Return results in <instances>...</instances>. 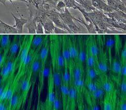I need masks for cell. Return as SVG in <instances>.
I'll return each instance as SVG.
<instances>
[{
	"mask_svg": "<svg viewBox=\"0 0 126 110\" xmlns=\"http://www.w3.org/2000/svg\"><path fill=\"white\" fill-rule=\"evenodd\" d=\"M96 38L98 48L97 69L99 75L102 73H107L110 69V64L108 56L104 49L103 38L100 36H98V37Z\"/></svg>",
	"mask_w": 126,
	"mask_h": 110,
	"instance_id": "obj_1",
	"label": "cell"
},
{
	"mask_svg": "<svg viewBox=\"0 0 126 110\" xmlns=\"http://www.w3.org/2000/svg\"><path fill=\"white\" fill-rule=\"evenodd\" d=\"M33 36V35H27L24 36L19 51L16 58V72L22 67L26 58H27V56L30 49L31 42Z\"/></svg>",
	"mask_w": 126,
	"mask_h": 110,
	"instance_id": "obj_2",
	"label": "cell"
},
{
	"mask_svg": "<svg viewBox=\"0 0 126 110\" xmlns=\"http://www.w3.org/2000/svg\"><path fill=\"white\" fill-rule=\"evenodd\" d=\"M32 85L30 71H28L21 78L19 82L18 87L21 97L23 106H24L29 91Z\"/></svg>",
	"mask_w": 126,
	"mask_h": 110,
	"instance_id": "obj_3",
	"label": "cell"
},
{
	"mask_svg": "<svg viewBox=\"0 0 126 110\" xmlns=\"http://www.w3.org/2000/svg\"><path fill=\"white\" fill-rule=\"evenodd\" d=\"M94 82L98 87L102 89L106 93L112 92L116 90L114 81L111 77L108 76L107 73L100 74Z\"/></svg>",
	"mask_w": 126,
	"mask_h": 110,
	"instance_id": "obj_4",
	"label": "cell"
},
{
	"mask_svg": "<svg viewBox=\"0 0 126 110\" xmlns=\"http://www.w3.org/2000/svg\"><path fill=\"white\" fill-rule=\"evenodd\" d=\"M55 97V86L53 77V73L51 66L48 75V91L46 101L44 102L45 106L50 110H52V107Z\"/></svg>",
	"mask_w": 126,
	"mask_h": 110,
	"instance_id": "obj_5",
	"label": "cell"
},
{
	"mask_svg": "<svg viewBox=\"0 0 126 110\" xmlns=\"http://www.w3.org/2000/svg\"><path fill=\"white\" fill-rule=\"evenodd\" d=\"M117 94L116 90L107 93L105 95L102 106V110H116L117 101Z\"/></svg>",
	"mask_w": 126,
	"mask_h": 110,
	"instance_id": "obj_6",
	"label": "cell"
},
{
	"mask_svg": "<svg viewBox=\"0 0 126 110\" xmlns=\"http://www.w3.org/2000/svg\"><path fill=\"white\" fill-rule=\"evenodd\" d=\"M86 37L83 36L77 37V49H78V59L77 62L84 67L86 57ZM77 63V62H76Z\"/></svg>",
	"mask_w": 126,
	"mask_h": 110,
	"instance_id": "obj_7",
	"label": "cell"
},
{
	"mask_svg": "<svg viewBox=\"0 0 126 110\" xmlns=\"http://www.w3.org/2000/svg\"><path fill=\"white\" fill-rule=\"evenodd\" d=\"M23 37L22 38V36L21 35L15 36L13 41H11V43H10L8 48L7 57L13 59L16 58L21 45Z\"/></svg>",
	"mask_w": 126,
	"mask_h": 110,
	"instance_id": "obj_8",
	"label": "cell"
},
{
	"mask_svg": "<svg viewBox=\"0 0 126 110\" xmlns=\"http://www.w3.org/2000/svg\"><path fill=\"white\" fill-rule=\"evenodd\" d=\"M62 54L64 61V66L70 67L71 60L69 46V35H64L62 36Z\"/></svg>",
	"mask_w": 126,
	"mask_h": 110,
	"instance_id": "obj_9",
	"label": "cell"
},
{
	"mask_svg": "<svg viewBox=\"0 0 126 110\" xmlns=\"http://www.w3.org/2000/svg\"><path fill=\"white\" fill-rule=\"evenodd\" d=\"M38 52L36 54L30 70L31 75L32 83L33 85H35L36 80L37 78H38L41 69V62L39 57Z\"/></svg>",
	"mask_w": 126,
	"mask_h": 110,
	"instance_id": "obj_10",
	"label": "cell"
},
{
	"mask_svg": "<svg viewBox=\"0 0 126 110\" xmlns=\"http://www.w3.org/2000/svg\"><path fill=\"white\" fill-rule=\"evenodd\" d=\"M86 53L90 54L97 59L98 48L96 38L94 35H90L86 40Z\"/></svg>",
	"mask_w": 126,
	"mask_h": 110,
	"instance_id": "obj_11",
	"label": "cell"
},
{
	"mask_svg": "<svg viewBox=\"0 0 126 110\" xmlns=\"http://www.w3.org/2000/svg\"><path fill=\"white\" fill-rule=\"evenodd\" d=\"M115 43V36L108 35V36H106V37H103V38L104 49L108 56V58L109 59V64H110V62H111L112 58V50L114 47Z\"/></svg>",
	"mask_w": 126,
	"mask_h": 110,
	"instance_id": "obj_12",
	"label": "cell"
},
{
	"mask_svg": "<svg viewBox=\"0 0 126 110\" xmlns=\"http://www.w3.org/2000/svg\"><path fill=\"white\" fill-rule=\"evenodd\" d=\"M48 35L43 34L33 35L31 40L30 49L35 52H38Z\"/></svg>",
	"mask_w": 126,
	"mask_h": 110,
	"instance_id": "obj_13",
	"label": "cell"
},
{
	"mask_svg": "<svg viewBox=\"0 0 126 110\" xmlns=\"http://www.w3.org/2000/svg\"><path fill=\"white\" fill-rule=\"evenodd\" d=\"M69 46L71 63L77 62L78 49L77 37L74 35H69Z\"/></svg>",
	"mask_w": 126,
	"mask_h": 110,
	"instance_id": "obj_14",
	"label": "cell"
},
{
	"mask_svg": "<svg viewBox=\"0 0 126 110\" xmlns=\"http://www.w3.org/2000/svg\"><path fill=\"white\" fill-rule=\"evenodd\" d=\"M83 95L89 110H99L98 104L91 96L90 93L84 87L83 88Z\"/></svg>",
	"mask_w": 126,
	"mask_h": 110,
	"instance_id": "obj_15",
	"label": "cell"
},
{
	"mask_svg": "<svg viewBox=\"0 0 126 110\" xmlns=\"http://www.w3.org/2000/svg\"><path fill=\"white\" fill-rule=\"evenodd\" d=\"M91 96L94 99L98 105L99 106H101L102 104L103 103L105 95H106V93L102 90V89L98 87L97 90L94 91V93L91 94Z\"/></svg>",
	"mask_w": 126,
	"mask_h": 110,
	"instance_id": "obj_16",
	"label": "cell"
},
{
	"mask_svg": "<svg viewBox=\"0 0 126 110\" xmlns=\"http://www.w3.org/2000/svg\"><path fill=\"white\" fill-rule=\"evenodd\" d=\"M11 41L9 35H0V49L7 53Z\"/></svg>",
	"mask_w": 126,
	"mask_h": 110,
	"instance_id": "obj_17",
	"label": "cell"
},
{
	"mask_svg": "<svg viewBox=\"0 0 126 110\" xmlns=\"http://www.w3.org/2000/svg\"><path fill=\"white\" fill-rule=\"evenodd\" d=\"M11 14L15 21L16 29L18 31V32H22L24 25L28 22V19L23 18L22 17L18 18L17 17H16L13 14L11 13Z\"/></svg>",
	"mask_w": 126,
	"mask_h": 110,
	"instance_id": "obj_18",
	"label": "cell"
},
{
	"mask_svg": "<svg viewBox=\"0 0 126 110\" xmlns=\"http://www.w3.org/2000/svg\"><path fill=\"white\" fill-rule=\"evenodd\" d=\"M85 65L86 68H96L97 69V59L86 53Z\"/></svg>",
	"mask_w": 126,
	"mask_h": 110,
	"instance_id": "obj_19",
	"label": "cell"
},
{
	"mask_svg": "<svg viewBox=\"0 0 126 110\" xmlns=\"http://www.w3.org/2000/svg\"><path fill=\"white\" fill-rule=\"evenodd\" d=\"M84 87L91 94L94 93L95 91L98 87L96 85L94 81L88 79L85 77L84 78Z\"/></svg>",
	"mask_w": 126,
	"mask_h": 110,
	"instance_id": "obj_20",
	"label": "cell"
},
{
	"mask_svg": "<svg viewBox=\"0 0 126 110\" xmlns=\"http://www.w3.org/2000/svg\"><path fill=\"white\" fill-rule=\"evenodd\" d=\"M99 73L96 68H86L85 78L94 81L99 76Z\"/></svg>",
	"mask_w": 126,
	"mask_h": 110,
	"instance_id": "obj_21",
	"label": "cell"
},
{
	"mask_svg": "<svg viewBox=\"0 0 126 110\" xmlns=\"http://www.w3.org/2000/svg\"><path fill=\"white\" fill-rule=\"evenodd\" d=\"M117 106L119 110H126V98L118 97Z\"/></svg>",
	"mask_w": 126,
	"mask_h": 110,
	"instance_id": "obj_22",
	"label": "cell"
},
{
	"mask_svg": "<svg viewBox=\"0 0 126 110\" xmlns=\"http://www.w3.org/2000/svg\"><path fill=\"white\" fill-rule=\"evenodd\" d=\"M120 63H126V44L125 43L120 52Z\"/></svg>",
	"mask_w": 126,
	"mask_h": 110,
	"instance_id": "obj_23",
	"label": "cell"
},
{
	"mask_svg": "<svg viewBox=\"0 0 126 110\" xmlns=\"http://www.w3.org/2000/svg\"><path fill=\"white\" fill-rule=\"evenodd\" d=\"M7 53L0 49V66H2L7 57Z\"/></svg>",
	"mask_w": 126,
	"mask_h": 110,
	"instance_id": "obj_24",
	"label": "cell"
},
{
	"mask_svg": "<svg viewBox=\"0 0 126 110\" xmlns=\"http://www.w3.org/2000/svg\"><path fill=\"white\" fill-rule=\"evenodd\" d=\"M8 104L5 101L0 102V110H8Z\"/></svg>",
	"mask_w": 126,
	"mask_h": 110,
	"instance_id": "obj_25",
	"label": "cell"
},
{
	"mask_svg": "<svg viewBox=\"0 0 126 110\" xmlns=\"http://www.w3.org/2000/svg\"><path fill=\"white\" fill-rule=\"evenodd\" d=\"M40 110H50L48 108H47L44 103V102H42L40 101Z\"/></svg>",
	"mask_w": 126,
	"mask_h": 110,
	"instance_id": "obj_26",
	"label": "cell"
},
{
	"mask_svg": "<svg viewBox=\"0 0 126 110\" xmlns=\"http://www.w3.org/2000/svg\"><path fill=\"white\" fill-rule=\"evenodd\" d=\"M38 103H37V107L36 110H40V97H38Z\"/></svg>",
	"mask_w": 126,
	"mask_h": 110,
	"instance_id": "obj_27",
	"label": "cell"
},
{
	"mask_svg": "<svg viewBox=\"0 0 126 110\" xmlns=\"http://www.w3.org/2000/svg\"><path fill=\"white\" fill-rule=\"evenodd\" d=\"M6 1H9L10 2H12L14 1H21V2H25V3H28L26 0H6Z\"/></svg>",
	"mask_w": 126,
	"mask_h": 110,
	"instance_id": "obj_28",
	"label": "cell"
},
{
	"mask_svg": "<svg viewBox=\"0 0 126 110\" xmlns=\"http://www.w3.org/2000/svg\"><path fill=\"white\" fill-rule=\"evenodd\" d=\"M6 0H0V3H2L4 5H5V4H6Z\"/></svg>",
	"mask_w": 126,
	"mask_h": 110,
	"instance_id": "obj_29",
	"label": "cell"
},
{
	"mask_svg": "<svg viewBox=\"0 0 126 110\" xmlns=\"http://www.w3.org/2000/svg\"><path fill=\"white\" fill-rule=\"evenodd\" d=\"M3 84V82H2V77H1V75H0V85H1Z\"/></svg>",
	"mask_w": 126,
	"mask_h": 110,
	"instance_id": "obj_30",
	"label": "cell"
},
{
	"mask_svg": "<svg viewBox=\"0 0 126 110\" xmlns=\"http://www.w3.org/2000/svg\"><path fill=\"white\" fill-rule=\"evenodd\" d=\"M28 2H32V0H26Z\"/></svg>",
	"mask_w": 126,
	"mask_h": 110,
	"instance_id": "obj_31",
	"label": "cell"
},
{
	"mask_svg": "<svg viewBox=\"0 0 126 110\" xmlns=\"http://www.w3.org/2000/svg\"><path fill=\"white\" fill-rule=\"evenodd\" d=\"M116 110H119L118 109V108H117V106H116Z\"/></svg>",
	"mask_w": 126,
	"mask_h": 110,
	"instance_id": "obj_32",
	"label": "cell"
},
{
	"mask_svg": "<svg viewBox=\"0 0 126 110\" xmlns=\"http://www.w3.org/2000/svg\"><path fill=\"white\" fill-rule=\"evenodd\" d=\"M1 66H0V71H1Z\"/></svg>",
	"mask_w": 126,
	"mask_h": 110,
	"instance_id": "obj_33",
	"label": "cell"
},
{
	"mask_svg": "<svg viewBox=\"0 0 126 110\" xmlns=\"http://www.w3.org/2000/svg\"><path fill=\"white\" fill-rule=\"evenodd\" d=\"M123 1H124V2H125V0H122Z\"/></svg>",
	"mask_w": 126,
	"mask_h": 110,
	"instance_id": "obj_34",
	"label": "cell"
},
{
	"mask_svg": "<svg viewBox=\"0 0 126 110\" xmlns=\"http://www.w3.org/2000/svg\"><path fill=\"white\" fill-rule=\"evenodd\" d=\"M1 19H0V21H1Z\"/></svg>",
	"mask_w": 126,
	"mask_h": 110,
	"instance_id": "obj_35",
	"label": "cell"
}]
</instances>
